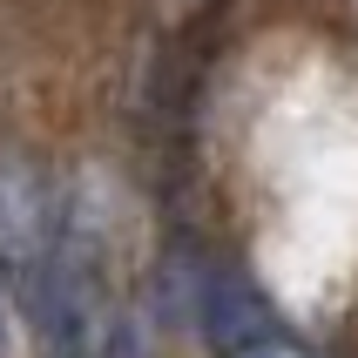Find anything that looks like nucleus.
Listing matches in <instances>:
<instances>
[{
    "mask_svg": "<svg viewBox=\"0 0 358 358\" xmlns=\"http://www.w3.org/2000/svg\"><path fill=\"white\" fill-rule=\"evenodd\" d=\"M203 331H210V345L230 358V352H243V345L284 331V318H278V304L264 298L250 278H210L203 284Z\"/></svg>",
    "mask_w": 358,
    "mask_h": 358,
    "instance_id": "nucleus-1",
    "label": "nucleus"
},
{
    "mask_svg": "<svg viewBox=\"0 0 358 358\" xmlns=\"http://www.w3.org/2000/svg\"><path fill=\"white\" fill-rule=\"evenodd\" d=\"M48 237H55V203H48V189H41L27 169L0 162V250L27 257V250H41Z\"/></svg>",
    "mask_w": 358,
    "mask_h": 358,
    "instance_id": "nucleus-2",
    "label": "nucleus"
},
{
    "mask_svg": "<svg viewBox=\"0 0 358 358\" xmlns=\"http://www.w3.org/2000/svg\"><path fill=\"white\" fill-rule=\"evenodd\" d=\"M230 358H311L291 331H271V338H257V345H243V352H230Z\"/></svg>",
    "mask_w": 358,
    "mask_h": 358,
    "instance_id": "nucleus-3",
    "label": "nucleus"
}]
</instances>
